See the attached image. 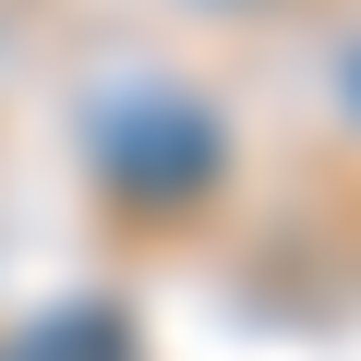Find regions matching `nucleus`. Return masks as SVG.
<instances>
[{
    "mask_svg": "<svg viewBox=\"0 0 361 361\" xmlns=\"http://www.w3.org/2000/svg\"><path fill=\"white\" fill-rule=\"evenodd\" d=\"M97 157L133 180V193H193V180L217 169V121L180 109V97H133V109L97 121Z\"/></svg>",
    "mask_w": 361,
    "mask_h": 361,
    "instance_id": "obj_1",
    "label": "nucleus"
},
{
    "mask_svg": "<svg viewBox=\"0 0 361 361\" xmlns=\"http://www.w3.org/2000/svg\"><path fill=\"white\" fill-rule=\"evenodd\" d=\"M13 361H121V313H61V325H37V349H13Z\"/></svg>",
    "mask_w": 361,
    "mask_h": 361,
    "instance_id": "obj_2",
    "label": "nucleus"
}]
</instances>
